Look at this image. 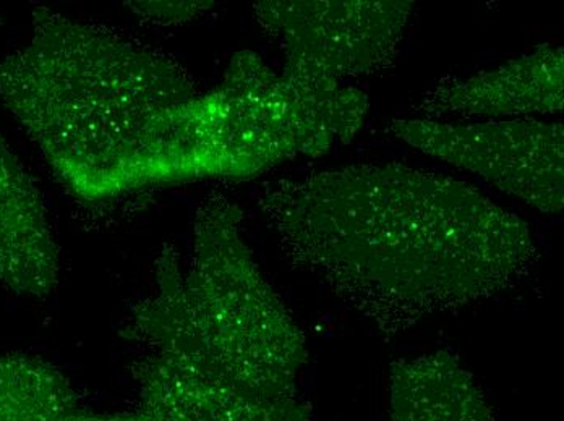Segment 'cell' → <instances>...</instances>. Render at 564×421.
<instances>
[{
  "label": "cell",
  "mask_w": 564,
  "mask_h": 421,
  "mask_svg": "<svg viewBox=\"0 0 564 421\" xmlns=\"http://www.w3.org/2000/svg\"><path fill=\"white\" fill-rule=\"evenodd\" d=\"M258 207L291 265L388 335L507 292L535 263L524 219L402 164L271 181Z\"/></svg>",
  "instance_id": "6da1fadb"
},
{
  "label": "cell",
  "mask_w": 564,
  "mask_h": 421,
  "mask_svg": "<svg viewBox=\"0 0 564 421\" xmlns=\"http://www.w3.org/2000/svg\"><path fill=\"white\" fill-rule=\"evenodd\" d=\"M70 379L36 355H0V421H64L80 410Z\"/></svg>",
  "instance_id": "30bf717a"
},
{
  "label": "cell",
  "mask_w": 564,
  "mask_h": 421,
  "mask_svg": "<svg viewBox=\"0 0 564 421\" xmlns=\"http://www.w3.org/2000/svg\"><path fill=\"white\" fill-rule=\"evenodd\" d=\"M411 0H274L254 3L261 29L280 43L284 70L340 81L387 68L411 19Z\"/></svg>",
  "instance_id": "8992f818"
},
{
  "label": "cell",
  "mask_w": 564,
  "mask_h": 421,
  "mask_svg": "<svg viewBox=\"0 0 564 421\" xmlns=\"http://www.w3.org/2000/svg\"><path fill=\"white\" fill-rule=\"evenodd\" d=\"M563 47L540 44L534 53L495 70L433 85L414 106L419 119L516 118L563 111Z\"/></svg>",
  "instance_id": "52a82bcc"
},
{
  "label": "cell",
  "mask_w": 564,
  "mask_h": 421,
  "mask_svg": "<svg viewBox=\"0 0 564 421\" xmlns=\"http://www.w3.org/2000/svg\"><path fill=\"white\" fill-rule=\"evenodd\" d=\"M64 421H147L139 412L119 413V416H95V413L85 412L84 409L68 416Z\"/></svg>",
  "instance_id": "7c38bea8"
},
{
  "label": "cell",
  "mask_w": 564,
  "mask_h": 421,
  "mask_svg": "<svg viewBox=\"0 0 564 421\" xmlns=\"http://www.w3.org/2000/svg\"><path fill=\"white\" fill-rule=\"evenodd\" d=\"M122 334L141 348L130 373L147 421H315L305 400L253 396L203 361L167 282L130 307Z\"/></svg>",
  "instance_id": "277c9868"
},
{
  "label": "cell",
  "mask_w": 564,
  "mask_h": 421,
  "mask_svg": "<svg viewBox=\"0 0 564 421\" xmlns=\"http://www.w3.org/2000/svg\"><path fill=\"white\" fill-rule=\"evenodd\" d=\"M0 99L88 201L219 179L215 104L171 57L47 7L0 62Z\"/></svg>",
  "instance_id": "7a4b0ae2"
},
{
  "label": "cell",
  "mask_w": 564,
  "mask_h": 421,
  "mask_svg": "<svg viewBox=\"0 0 564 421\" xmlns=\"http://www.w3.org/2000/svg\"><path fill=\"white\" fill-rule=\"evenodd\" d=\"M130 9L137 15L151 22L163 23H184L197 19L206 10L212 9L213 2H129Z\"/></svg>",
  "instance_id": "8fae6325"
},
{
  "label": "cell",
  "mask_w": 564,
  "mask_h": 421,
  "mask_svg": "<svg viewBox=\"0 0 564 421\" xmlns=\"http://www.w3.org/2000/svg\"><path fill=\"white\" fill-rule=\"evenodd\" d=\"M391 421H495L476 376L448 351L395 361L390 369Z\"/></svg>",
  "instance_id": "9c48e42d"
},
{
  "label": "cell",
  "mask_w": 564,
  "mask_h": 421,
  "mask_svg": "<svg viewBox=\"0 0 564 421\" xmlns=\"http://www.w3.org/2000/svg\"><path fill=\"white\" fill-rule=\"evenodd\" d=\"M61 250L40 190L0 136V284L46 299L56 290Z\"/></svg>",
  "instance_id": "ba28073f"
},
{
  "label": "cell",
  "mask_w": 564,
  "mask_h": 421,
  "mask_svg": "<svg viewBox=\"0 0 564 421\" xmlns=\"http://www.w3.org/2000/svg\"><path fill=\"white\" fill-rule=\"evenodd\" d=\"M242 221L225 195H209L199 204L178 280L182 320L199 357L216 373L253 396L297 400L307 342L254 262Z\"/></svg>",
  "instance_id": "3957f363"
},
{
  "label": "cell",
  "mask_w": 564,
  "mask_h": 421,
  "mask_svg": "<svg viewBox=\"0 0 564 421\" xmlns=\"http://www.w3.org/2000/svg\"><path fill=\"white\" fill-rule=\"evenodd\" d=\"M388 132L412 148L476 174L543 214L563 210L562 123L511 119L454 125L394 119Z\"/></svg>",
  "instance_id": "5b68a950"
}]
</instances>
